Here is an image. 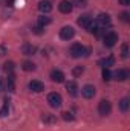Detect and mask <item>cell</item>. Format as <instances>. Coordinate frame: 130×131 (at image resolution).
<instances>
[{
    "label": "cell",
    "mask_w": 130,
    "mask_h": 131,
    "mask_svg": "<svg viewBox=\"0 0 130 131\" xmlns=\"http://www.w3.org/2000/svg\"><path fill=\"white\" fill-rule=\"evenodd\" d=\"M86 53H87V50H86V47H84L83 44H80V43L72 44V47H70V55H72L73 58H81V57H84Z\"/></svg>",
    "instance_id": "obj_1"
},
{
    "label": "cell",
    "mask_w": 130,
    "mask_h": 131,
    "mask_svg": "<svg viewBox=\"0 0 130 131\" xmlns=\"http://www.w3.org/2000/svg\"><path fill=\"white\" fill-rule=\"evenodd\" d=\"M116 41H118V35L115 32H112V31H107L104 34V37H103V43L107 47H113L116 44Z\"/></svg>",
    "instance_id": "obj_2"
},
{
    "label": "cell",
    "mask_w": 130,
    "mask_h": 131,
    "mask_svg": "<svg viewBox=\"0 0 130 131\" xmlns=\"http://www.w3.org/2000/svg\"><path fill=\"white\" fill-rule=\"evenodd\" d=\"M110 111H112V105H110V102L106 101V99L99 101V104H98V113H99L101 116H107V114H110Z\"/></svg>",
    "instance_id": "obj_3"
},
{
    "label": "cell",
    "mask_w": 130,
    "mask_h": 131,
    "mask_svg": "<svg viewBox=\"0 0 130 131\" xmlns=\"http://www.w3.org/2000/svg\"><path fill=\"white\" fill-rule=\"evenodd\" d=\"M48 102H49V105H51V107L58 108V107L61 105L63 99H61V96H60L58 93H49V95H48Z\"/></svg>",
    "instance_id": "obj_4"
},
{
    "label": "cell",
    "mask_w": 130,
    "mask_h": 131,
    "mask_svg": "<svg viewBox=\"0 0 130 131\" xmlns=\"http://www.w3.org/2000/svg\"><path fill=\"white\" fill-rule=\"evenodd\" d=\"M73 35H75V29L72 26H64L60 29V38H63V40H70V38H73Z\"/></svg>",
    "instance_id": "obj_5"
},
{
    "label": "cell",
    "mask_w": 130,
    "mask_h": 131,
    "mask_svg": "<svg viewBox=\"0 0 130 131\" xmlns=\"http://www.w3.org/2000/svg\"><path fill=\"white\" fill-rule=\"evenodd\" d=\"M95 93H97V90H95V87L90 85V84H86V85L81 89V95H83L86 99H92L94 96H95Z\"/></svg>",
    "instance_id": "obj_6"
},
{
    "label": "cell",
    "mask_w": 130,
    "mask_h": 131,
    "mask_svg": "<svg viewBox=\"0 0 130 131\" xmlns=\"http://www.w3.org/2000/svg\"><path fill=\"white\" fill-rule=\"evenodd\" d=\"M110 21H112V20H110V15H109V14H104V12H103V14H99L97 17V23H98L99 28L110 26Z\"/></svg>",
    "instance_id": "obj_7"
},
{
    "label": "cell",
    "mask_w": 130,
    "mask_h": 131,
    "mask_svg": "<svg viewBox=\"0 0 130 131\" xmlns=\"http://www.w3.org/2000/svg\"><path fill=\"white\" fill-rule=\"evenodd\" d=\"M58 9H60V12H63V14H70L72 9H73V5H72V2H69V0H61L60 5H58Z\"/></svg>",
    "instance_id": "obj_8"
},
{
    "label": "cell",
    "mask_w": 130,
    "mask_h": 131,
    "mask_svg": "<svg viewBox=\"0 0 130 131\" xmlns=\"http://www.w3.org/2000/svg\"><path fill=\"white\" fill-rule=\"evenodd\" d=\"M127 78H129V72L124 69H119L112 73V79H115V81H126Z\"/></svg>",
    "instance_id": "obj_9"
},
{
    "label": "cell",
    "mask_w": 130,
    "mask_h": 131,
    "mask_svg": "<svg viewBox=\"0 0 130 131\" xmlns=\"http://www.w3.org/2000/svg\"><path fill=\"white\" fill-rule=\"evenodd\" d=\"M29 89L35 92V93H40V92H43L44 90V84L41 82V81H37V79H34L29 82Z\"/></svg>",
    "instance_id": "obj_10"
},
{
    "label": "cell",
    "mask_w": 130,
    "mask_h": 131,
    "mask_svg": "<svg viewBox=\"0 0 130 131\" xmlns=\"http://www.w3.org/2000/svg\"><path fill=\"white\" fill-rule=\"evenodd\" d=\"M38 9H40L43 14H48V12L52 11V3H51L49 0H41V2L38 3Z\"/></svg>",
    "instance_id": "obj_11"
},
{
    "label": "cell",
    "mask_w": 130,
    "mask_h": 131,
    "mask_svg": "<svg viewBox=\"0 0 130 131\" xmlns=\"http://www.w3.org/2000/svg\"><path fill=\"white\" fill-rule=\"evenodd\" d=\"M51 79L54 82H63L64 81V73L61 70H52L51 72Z\"/></svg>",
    "instance_id": "obj_12"
},
{
    "label": "cell",
    "mask_w": 130,
    "mask_h": 131,
    "mask_svg": "<svg viewBox=\"0 0 130 131\" xmlns=\"http://www.w3.org/2000/svg\"><path fill=\"white\" fill-rule=\"evenodd\" d=\"M90 21H92V17H90L89 14H84V15H81V17L78 18V25H80L81 28H87Z\"/></svg>",
    "instance_id": "obj_13"
},
{
    "label": "cell",
    "mask_w": 130,
    "mask_h": 131,
    "mask_svg": "<svg viewBox=\"0 0 130 131\" xmlns=\"http://www.w3.org/2000/svg\"><path fill=\"white\" fill-rule=\"evenodd\" d=\"M66 90L69 92L70 96H77V90H78L77 82H75V81H69V82L66 84Z\"/></svg>",
    "instance_id": "obj_14"
},
{
    "label": "cell",
    "mask_w": 130,
    "mask_h": 131,
    "mask_svg": "<svg viewBox=\"0 0 130 131\" xmlns=\"http://www.w3.org/2000/svg\"><path fill=\"white\" fill-rule=\"evenodd\" d=\"M35 50H37V47L32 46V44H28V43H26V44L22 46V53H23V55H34Z\"/></svg>",
    "instance_id": "obj_15"
},
{
    "label": "cell",
    "mask_w": 130,
    "mask_h": 131,
    "mask_svg": "<svg viewBox=\"0 0 130 131\" xmlns=\"http://www.w3.org/2000/svg\"><path fill=\"white\" fill-rule=\"evenodd\" d=\"M99 64L103 66L104 69H109L110 66H113V64H115V60H113V57H107V58L101 60V61H99Z\"/></svg>",
    "instance_id": "obj_16"
},
{
    "label": "cell",
    "mask_w": 130,
    "mask_h": 131,
    "mask_svg": "<svg viewBox=\"0 0 130 131\" xmlns=\"http://www.w3.org/2000/svg\"><path fill=\"white\" fill-rule=\"evenodd\" d=\"M86 29H87V31H89L90 34H99V26H98L97 21H94V20L89 23V26H87Z\"/></svg>",
    "instance_id": "obj_17"
},
{
    "label": "cell",
    "mask_w": 130,
    "mask_h": 131,
    "mask_svg": "<svg viewBox=\"0 0 130 131\" xmlns=\"http://www.w3.org/2000/svg\"><path fill=\"white\" fill-rule=\"evenodd\" d=\"M49 23H51V17H48V15H41V17H38V26L44 28V26H48Z\"/></svg>",
    "instance_id": "obj_18"
},
{
    "label": "cell",
    "mask_w": 130,
    "mask_h": 131,
    "mask_svg": "<svg viewBox=\"0 0 130 131\" xmlns=\"http://www.w3.org/2000/svg\"><path fill=\"white\" fill-rule=\"evenodd\" d=\"M129 107H130V101L129 98H123L121 99V102H119V108H121V111H127L129 110Z\"/></svg>",
    "instance_id": "obj_19"
},
{
    "label": "cell",
    "mask_w": 130,
    "mask_h": 131,
    "mask_svg": "<svg viewBox=\"0 0 130 131\" xmlns=\"http://www.w3.org/2000/svg\"><path fill=\"white\" fill-rule=\"evenodd\" d=\"M22 69L26 70V72H31V70H35V64H34L32 61H25L22 64Z\"/></svg>",
    "instance_id": "obj_20"
},
{
    "label": "cell",
    "mask_w": 130,
    "mask_h": 131,
    "mask_svg": "<svg viewBox=\"0 0 130 131\" xmlns=\"http://www.w3.org/2000/svg\"><path fill=\"white\" fill-rule=\"evenodd\" d=\"M12 70H14V63H12V61H8V63H5V72H6V73L12 75Z\"/></svg>",
    "instance_id": "obj_21"
},
{
    "label": "cell",
    "mask_w": 130,
    "mask_h": 131,
    "mask_svg": "<svg viewBox=\"0 0 130 131\" xmlns=\"http://www.w3.org/2000/svg\"><path fill=\"white\" fill-rule=\"evenodd\" d=\"M103 79L104 81H110L112 79V73L109 72V69H103Z\"/></svg>",
    "instance_id": "obj_22"
},
{
    "label": "cell",
    "mask_w": 130,
    "mask_h": 131,
    "mask_svg": "<svg viewBox=\"0 0 130 131\" xmlns=\"http://www.w3.org/2000/svg\"><path fill=\"white\" fill-rule=\"evenodd\" d=\"M72 5H75L78 8H84V6H87V0H73Z\"/></svg>",
    "instance_id": "obj_23"
},
{
    "label": "cell",
    "mask_w": 130,
    "mask_h": 131,
    "mask_svg": "<svg viewBox=\"0 0 130 131\" xmlns=\"http://www.w3.org/2000/svg\"><path fill=\"white\" fill-rule=\"evenodd\" d=\"M43 121H44L46 124H52V122H55V117H54L52 114H44V116H43Z\"/></svg>",
    "instance_id": "obj_24"
},
{
    "label": "cell",
    "mask_w": 130,
    "mask_h": 131,
    "mask_svg": "<svg viewBox=\"0 0 130 131\" xmlns=\"http://www.w3.org/2000/svg\"><path fill=\"white\" fill-rule=\"evenodd\" d=\"M121 55H123V58H127L129 57V46L127 44H123V47H121Z\"/></svg>",
    "instance_id": "obj_25"
},
{
    "label": "cell",
    "mask_w": 130,
    "mask_h": 131,
    "mask_svg": "<svg viewBox=\"0 0 130 131\" xmlns=\"http://www.w3.org/2000/svg\"><path fill=\"white\" fill-rule=\"evenodd\" d=\"M63 114V119L64 121H73V114L70 113V111H64V113H61Z\"/></svg>",
    "instance_id": "obj_26"
},
{
    "label": "cell",
    "mask_w": 130,
    "mask_h": 131,
    "mask_svg": "<svg viewBox=\"0 0 130 131\" xmlns=\"http://www.w3.org/2000/svg\"><path fill=\"white\" fill-rule=\"evenodd\" d=\"M8 111H9V108H8V104H5V107L0 110V116H2V117H5V116L8 114Z\"/></svg>",
    "instance_id": "obj_27"
},
{
    "label": "cell",
    "mask_w": 130,
    "mask_h": 131,
    "mask_svg": "<svg viewBox=\"0 0 130 131\" xmlns=\"http://www.w3.org/2000/svg\"><path fill=\"white\" fill-rule=\"evenodd\" d=\"M83 72H84V69H83V67H75V69H73V75H75V76L81 75Z\"/></svg>",
    "instance_id": "obj_28"
},
{
    "label": "cell",
    "mask_w": 130,
    "mask_h": 131,
    "mask_svg": "<svg viewBox=\"0 0 130 131\" xmlns=\"http://www.w3.org/2000/svg\"><path fill=\"white\" fill-rule=\"evenodd\" d=\"M129 17H130L129 12H123V14H121V20H123V21H129L130 20Z\"/></svg>",
    "instance_id": "obj_29"
},
{
    "label": "cell",
    "mask_w": 130,
    "mask_h": 131,
    "mask_svg": "<svg viewBox=\"0 0 130 131\" xmlns=\"http://www.w3.org/2000/svg\"><path fill=\"white\" fill-rule=\"evenodd\" d=\"M119 3H121V5H124V6H129L130 0H119Z\"/></svg>",
    "instance_id": "obj_30"
},
{
    "label": "cell",
    "mask_w": 130,
    "mask_h": 131,
    "mask_svg": "<svg viewBox=\"0 0 130 131\" xmlns=\"http://www.w3.org/2000/svg\"><path fill=\"white\" fill-rule=\"evenodd\" d=\"M5 53H6V49H5L3 46H0V57H2V55H5Z\"/></svg>",
    "instance_id": "obj_31"
}]
</instances>
